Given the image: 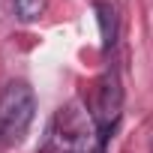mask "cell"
Instances as JSON below:
<instances>
[{
	"instance_id": "obj_1",
	"label": "cell",
	"mask_w": 153,
	"mask_h": 153,
	"mask_svg": "<svg viewBox=\"0 0 153 153\" xmlns=\"http://www.w3.org/2000/svg\"><path fill=\"white\" fill-rule=\"evenodd\" d=\"M93 120L81 102H66L54 111L39 153H90Z\"/></svg>"
},
{
	"instance_id": "obj_3",
	"label": "cell",
	"mask_w": 153,
	"mask_h": 153,
	"mask_svg": "<svg viewBox=\"0 0 153 153\" xmlns=\"http://www.w3.org/2000/svg\"><path fill=\"white\" fill-rule=\"evenodd\" d=\"M117 108H120V81L117 75H105L102 84H99V99H96V126L105 132L114 117H117Z\"/></svg>"
},
{
	"instance_id": "obj_2",
	"label": "cell",
	"mask_w": 153,
	"mask_h": 153,
	"mask_svg": "<svg viewBox=\"0 0 153 153\" xmlns=\"http://www.w3.org/2000/svg\"><path fill=\"white\" fill-rule=\"evenodd\" d=\"M36 114V96L27 81H12L0 93V144H15L24 138Z\"/></svg>"
},
{
	"instance_id": "obj_4",
	"label": "cell",
	"mask_w": 153,
	"mask_h": 153,
	"mask_svg": "<svg viewBox=\"0 0 153 153\" xmlns=\"http://www.w3.org/2000/svg\"><path fill=\"white\" fill-rule=\"evenodd\" d=\"M15 12L21 21H33L45 12V0H15Z\"/></svg>"
}]
</instances>
